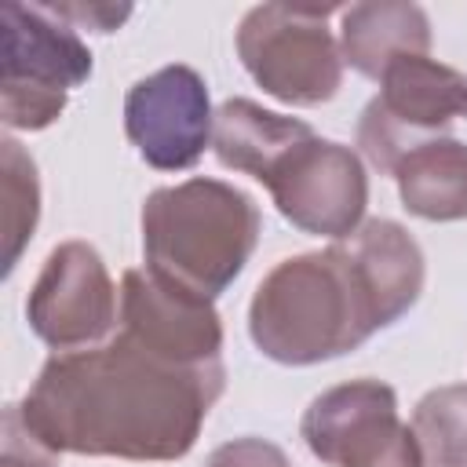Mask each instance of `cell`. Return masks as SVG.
Masks as SVG:
<instances>
[{"instance_id":"1","label":"cell","mask_w":467,"mask_h":467,"mask_svg":"<svg viewBox=\"0 0 467 467\" xmlns=\"http://www.w3.org/2000/svg\"><path fill=\"white\" fill-rule=\"evenodd\" d=\"M226 390V365H186L117 328L106 343L55 350L18 409L47 452L182 460Z\"/></svg>"},{"instance_id":"2","label":"cell","mask_w":467,"mask_h":467,"mask_svg":"<svg viewBox=\"0 0 467 467\" xmlns=\"http://www.w3.org/2000/svg\"><path fill=\"white\" fill-rule=\"evenodd\" d=\"M423 252L394 219H368L325 252L277 263L248 306L252 343L281 365H317L358 350L409 314L423 292Z\"/></svg>"},{"instance_id":"3","label":"cell","mask_w":467,"mask_h":467,"mask_svg":"<svg viewBox=\"0 0 467 467\" xmlns=\"http://www.w3.org/2000/svg\"><path fill=\"white\" fill-rule=\"evenodd\" d=\"M263 219L255 201L223 179H186L161 186L142 204L146 270L215 299L255 252Z\"/></svg>"},{"instance_id":"4","label":"cell","mask_w":467,"mask_h":467,"mask_svg":"<svg viewBox=\"0 0 467 467\" xmlns=\"http://www.w3.org/2000/svg\"><path fill=\"white\" fill-rule=\"evenodd\" d=\"M0 117L15 131H40L66 109V95L91 77L80 33L47 4H4Z\"/></svg>"},{"instance_id":"5","label":"cell","mask_w":467,"mask_h":467,"mask_svg":"<svg viewBox=\"0 0 467 467\" xmlns=\"http://www.w3.org/2000/svg\"><path fill=\"white\" fill-rule=\"evenodd\" d=\"M336 7L259 4L237 26V55L252 80L288 102L321 106L343 84V51L328 29Z\"/></svg>"},{"instance_id":"6","label":"cell","mask_w":467,"mask_h":467,"mask_svg":"<svg viewBox=\"0 0 467 467\" xmlns=\"http://www.w3.org/2000/svg\"><path fill=\"white\" fill-rule=\"evenodd\" d=\"M456 120H467V77L431 55H409L379 77V95L358 120V146L372 168L394 175L412 150L445 139Z\"/></svg>"},{"instance_id":"7","label":"cell","mask_w":467,"mask_h":467,"mask_svg":"<svg viewBox=\"0 0 467 467\" xmlns=\"http://www.w3.org/2000/svg\"><path fill=\"white\" fill-rule=\"evenodd\" d=\"M299 434L328 467H423L416 434L398 416V394L379 379H350L317 394Z\"/></svg>"},{"instance_id":"8","label":"cell","mask_w":467,"mask_h":467,"mask_svg":"<svg viewBox=\"0 0 467 467\" xmlns=\"http://www.w3.org/2000/svg\"><path fill=\"white\" fill-rule=\"evenodd\" d=\"M263 186L270 190L277 212L303 234L343 241L365 223L368 175L361 157L350 146L314 131L277 157Z\"/></svg>"},{"instance_id":"9","label":"cell","mask_w":467,"mask_h":467,"mask_svg":"<svg viewBox=\"0 0 467 467\" xmlns=\"http://www.w3.org/2000/svg\"><path fill=\"white\" fill-rule=\"evenodd\" d=\"M29 328L55 350L106 343L117 332L120 303L102 255L88 241H66L44 259L29 299Z\"/></svg>"},{"instance_id":"10","label":"cell","mask_w":467,"mask_h":467,"mask_svg":"<svg viewBox=\"0 0 467 467\" xmlns=\"http://www.w3.org/2000/svg\"><path fill=\"white\" fill-rule=\"evenodd\" d=\"M215 113L208 84L190 66H164L124 95V131L157 171H186L212 146Z\"/></svg>"},{"instance_id":"11","label":"cell","mask_w":467,"mask_h":467,"mask_svg":"<svg viewBox=\"0 0 467 467\" xmlns=\"http://www.w3.org/2000/svg\"><path fill=\"white\" fill-rule=\"evenodd\" d=\"M120 328L186 365L223 361V321L212 299L193 296L146 266L128 270L120 281Z\"/></svg>"},{"instance_id":"12","label":"cell","mask_w":467,"mask_h":467,"mask_svg":"<svg viewBox=\"0 0 467 467\" xmlns=\"http://www.w3.org/2000/svg\"><path fill=\"white\" fill-rule=\"evenodd\" d=\"M339 51L343 62L361 77L379 80L398 58L431 55V22L423 7L405 0H368L339 11Z\"/></svg>"},{"instance_id":"13","label":"cell","mask_w":467,"mask_h":467,"mask_svg":"<svg viewBox=\"0 0 467 467\" xmlns=\"http://www.w3.org/2000/svg\"><path fill=\"white\" fill-rule=\"evenodd\" d=\"M310 131H314L310 124L274 113V109H263L252 99H226L215 109L212 150L223 168L244 171L255 182H263L266 171L277 164V157Z\"/></svg>"},{"instance_id":"14","label":"cell","mask_w":467,"mask_h":467,"mask_svg":"<svg viewBox=\"0 0 467 467\" xmlns=\"http://www.w3.org/2000/svg\"><path fill=\"white\" fill-rule=\"evenodd\" d=\"M394 179L412 215L431 223L467 219V142L449 135L423 142L394 168Z\"/></svg>"},{"instance_id":"15","label":"cell","mask_w":467,"mask_h":467,"mask_svg":"<svg viewBox=\"0 0 467 467\" xmlns=\"http://www.w3.org/2000/svg\"><path fill=\"white\" fill-rule=\"evenodd\" d=\"M423 467H467V387H438L412 409Z\"/></svg>"},{"instance_id":"16","label":"cell","mask_w":467,"mask_h":467,"mask_svg":"<svg viewBox=\"0 0 467 467\" xmlns=\"http://www.w3.org/2000/svg\"><path fill=\"white\" fill-rule=\"evenodd\" d=\"M0 146H4V274H11L40 219V182L33 157L15 139H4Z\"/></svg>"},{"instance_id":"17","label":"cell","mask_w":467,"mask_h":467,"mask_svg":"<svg viewBox=\"0 0 467 467\" xmlns=\"http://www.w3.org/2000/svg\"><path fill=\"white\" fill-rule=\"evenodd\" d=\"M204 467H292V460L285 456L281 445L248 434V438H234V441H223L219 449H212Z\"/></svg>"},{"instance_id":"18","label":"cell","mask_w":467,"mask_h":467,"mask_svg":"<svg viewBox=\"0 0 467 467\" xmlns=\"http://www.w3.org/2000/svg\"><path fill=\"white\" fill-rule=\"evenodd\" d=\"M0 467H55V452H47L18 420V409L7 405L4 412V452Z\"/></svg>"},{"instance_id":"19","label":"cell","mask_w":467,"mask_h":467,"mask_svg":"<svg viewBox=\"0 0 467 467\" xmlns=\"http://www.w3.org/2000/svg\"><path fill=\"white\" fill-rule=\"evenodd\" d=\"M47 7L73 29H95V33H113L131 15L128 4H120V7H113V4H47Z\"/></svg>"}]
</instances>
